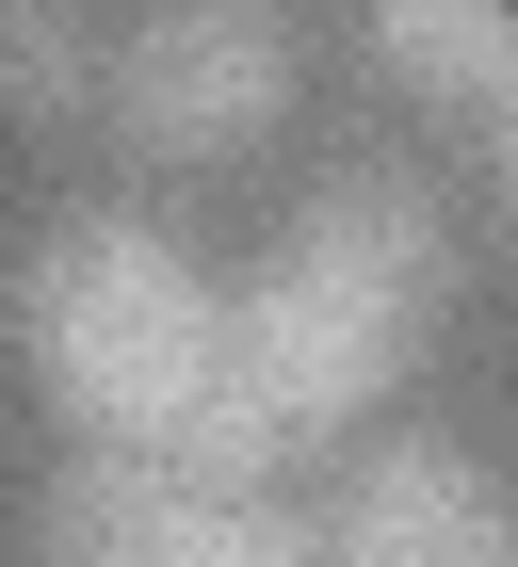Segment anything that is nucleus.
<instances>
[{"label": "nucleus", "mask_w": 518, "mask_h": 567, "mask_svg": "<svg viewBox=\"0 0 518 567\" xmlns=\"http://www.w3.org/2000/svg\"><path fill=\"white\" fill-rule=\"evenodd\" d=\"M0 65H17V97H33V114H97V97H114V49H82V17H65V0H17Z\"/></svg>", "instance_id": "nucleus-8"}, {"label": "nucleus", "mask_w": 518, "mask_h": 567, "mask_svg": "<svg viewBox=\"0 0 518 567\" xmlns=\"http://www.w3.org/2000/svg\"><path fill=\"white\" fill-rule=\"evenodd\" d=\"M49 567H341L324 519H292L276 486H195L178 454H130V437H82L49 471Z\"/></svg>", "instance_id": "nucleus-2"}, {"label": "nucleus", "mask_w": 518, "mask_h": 567, "mask_svg": "<svg viewBox=\"0 0 518 567\" xmlns=\"http://www.w3.org/2000/svg\"><path fill=\"white\" fill-rule=\"evenodd\" d=\"M405 341H422V324H405L388 292L292 260V244H276V276L227 308V373H244V405H259L276 437H356V422H373V390L405 373Z\"/></svg>", "instance_id": "nucleus-4"}, {"label": "nucleus", "mask_w": 518, "mask_h": 567, "mask_svg": "<svg viewBox=\"0 0 518 567\" xmlns=\"http://www.w3.org/2000/svg\"><path fill=\"white\" fill-rule=\"evenodd\" d=\"M324 551L341 567H518V535H503V486L454 437H373L324 503Z\"/></svg>", "instance_id": "nucleus-5"}, {"label": "nucleus", "mask_w": 518, "mask_h": 567, "mask_svg": "<svg viewBox=\"0 0 518 567\" xmlns=\"http://www.w3.org/2000/svg\"><path fill=\"white\" fill-rule=\"evenodd\" d=\"M373 65L437 114H503L518 82V0H373Z\"/></svg>", "instance_id": "nucleus-7"}, {"label": "nucleus", "mask_w": 518, "mask_h": 567, "mask_svg": "<svg viewBox=\"0 0 518 567\" xmlns=\"http://www.w3.org/2000/svg\"><path fill=\"white\" fill-rule=\"evenodd\" d=\"M292 114V17L276 0H146L114 33V97L97 131L146 146V163H227Z\"/></svg>", "instance_id": "nucleus-3"}, {"label": "nucleus", "mask_w": 518, "mask_h": 567, "mask_svg": "<svg viewBox=\"0 0 518 567\" xmlns=\"http://www.w3.org/2000/svg\"><path fill=\"white\" fill-rule=\"evenodd\" d=\"M17 341H33L49 405L82 437H130V454H163V437L227 390V292L178 260L163 227H130V212H82V227L33 244Z\"/></svg>", "instance_id": "nucleus-1"}, {"label": "nucleus", "mask_w": 518, "mask_h": 567, "mask_svg": "<svg viewBox=\"0 0 518 567\" xmlns=\"http://www.w3.org/2000/svg\"><path fill=\"white\" fill-rule=\"evenodd\" d=\"M486 163H503V195H518V82H503V114H486Z\"/></svg>", "instance_id": "nucleus-9"}, {"label": "nucleus", "mask_w": 518, "mask_h": 567, "mask_svg": "<svg viewBox=\"0 0 518 567\" xmlns=\"http://www.w3.org/2000/svg\"><path fill=\"white\" fill-rule=\"evenodd\" d=\"M292 260L388 292L405 324H437V308H454V227H437L422 178H388V163H356V178H324V195H308V212H292Z\"/></svg>", "instance_id": "nucleus-6"}]
</instances>
